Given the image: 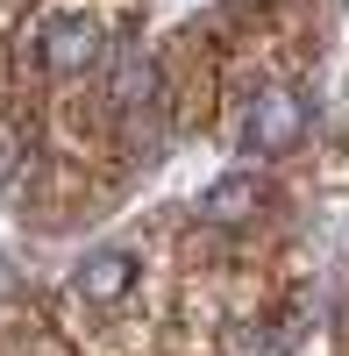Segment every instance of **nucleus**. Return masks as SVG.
<instances>
[{"instance_id": "nucleus-3", "label": "nucleus", "mask_w": 349, "mask_h": 356, "mask_svg": "<svg viewBox=\"0 0 349 356\" xmlns=\"http://www.w3.org/2000/svg\"><path fill=\"white\" fill-rule=\"evenodd\" d=\"M122 285H129V257H122V250L86 264V292H122Z\"/></svg>"}, {"instance_id": "nucleus-1", "label": "nucleus", "mask_w": 349, "mask_h": 356, "mask_svg": "<svg viewBox=\"0 0 349 356\" xmlns=\"http://www.w3.org/2000/svg\"><path fill=\"white\" fill-rule=\"evenodd\" d=\"M300 129H307L300 93H257L250 114H243V150L250 157H271V150H285V143H300Z\"/></svg>"}, {"instance_id": "nucleus-2", "label": "nucleus", "mask_w": 349, "mask_h": 356, "mask_svg": "<svg viewBox=\"0 0 349 356\" xmlns=\"http://www.w3.org/2000/svg\"><path fill=\"white\" fill-rule=\"evenodd\" d=\"M100 57V22H86V15H57L43 29V65L50 72H86Z\"/></svg>"}, {"instance_id": "nucleus-4", "label": "nucleus", "mask_w": 349, "mask_h": 356, "mask_svg": "<svg viewBox=\"0 0 349 356\" xmlns=\"http://www.w3.org/2000/svg\"><path fill=\"white\" fill-rule=\"evenodd\" d=\"M257 193H264V186H257V178H228V186H214V214H243V207H257Z\"/></svg>"}]
</instances>
